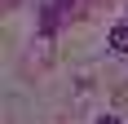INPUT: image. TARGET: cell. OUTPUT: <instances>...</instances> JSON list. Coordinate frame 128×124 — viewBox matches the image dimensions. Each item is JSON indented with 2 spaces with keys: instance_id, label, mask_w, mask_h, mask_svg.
<instances>
[{
  "instance_id": "7a4b0ae2",
  "label": "cell",
  "mask_w": 128,
  "mask_h": 124,
  "mask_svg": "<svg viewBox=\"0 0 128 124\" xmlns=\"http://www.w3.org/2000/svg\"><path fill=\"white\" fill-rule=\"evenodd\" d=\"M97 124H119V120H115V115H102V120H97Z\"/></svg>"
},
{
  "instance_id": "6da1fadb",
  "label": "cell",
  "mask_w": 128,
  "mask_h": 124,
  "mask_svg": "<svg viewBox=\"0 0 128 124\" xmlns=\"http://www.w3.org/2000/svg\"><path fill=\"white\" fill-rule=\"evenodd\" d=\"M106 40H110V49H115V53H128V22H124V27H115Z\"/></svg>"
}]
</instances>
